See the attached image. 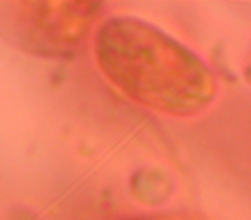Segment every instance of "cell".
Here are the masks:
<instances>
[{
    "label": "cell",
    "instance_id": "3",
    "mask_svg": "<svg viewBox=\"0 0 251 220\" xmlns=\"http://www.w3.org/2000/svg\"><path fill=\"white\" fill-rule=\"evenodd\" d=\"M129 220H198V219L193 215H188V213H160V215H148V217H140V219H129Z\"/></svg>",
    "mask_w": 251,
    "mask_h": 220
},
{
    "label": "cell",
    "instance_id": "1",
    "mask_svg": "<svg viewBox=\"0 0 251 220\" xmlns=\"http://www.w3.org/2000/svg\"><path fill=\"white\" fill-rule=\"evenodd\" d=\"M93 50L107 79L155 112L195 117L212 107L219 93V81L206 60L145 19L107 18L97 28Z\"/></svg>",
    "mask_w": 251,
    "mask_h": 220
},
{
    "label": "cell",
    "instance_id": "2",
    "mask_svg": "<svg viewBox=\"0 0 251 220\" xmlns=\"http://www.w3.org/2000/svg\"><path fill=\"white\" fill-rule=\"evenodd\" d=\"M26 12L18 14L19 31L31 47L62 52L76 45L97 18V4H21Z\"/></svg>",
    "mask_w": 251,
    "mask_h": 220
}]
</instances>
